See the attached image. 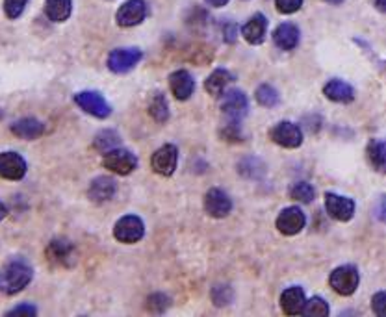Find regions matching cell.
I'll return each instance as SVG.
<instances>
[{
  "mask_svg": "<svg viewBox=\"0 0 386 317\" xmlns=\"http://www.w3.org/2000/svg\"><path fill=\"white\" fill-rule=\"evenodd\" d=\"M32 265L23 258H11L0 267V291L4 295H17L32 282Z\"/></svg>",
  "mask_w": 386,
  "mask_h": 317,
  "instance_id": "1",
  "label": "cell"
},
{
  "mask_svg": "<svg viewBox=\"0 0 386 317\" xmlns=\"http://www.w3.org/2000/svg\"><path fill=\"white\" fill-rule=\"evenodd\" d=\"M358 282H360V275L355 265H340L329 276L330 288L342 297L353 295L358 288Z\"/></svg>",
  "mask_w": 386,
  "mask_h": 317,
  "instance_id": "2",
  "label": "cell"
},
{
  "mask_svg": "<svg viewBox=\"0 0 386 317\" xmlns=\"http://www.w3.org/2000/svg\"><path fill=\"white\" fill-rule=\"evenodd\" d=\"M103 166L115 175L127 176L137 167V158L127 149H112V151L104 152Z\"/></svg>",
  "mask_w": 386,
  "mask_h": 317,
  "instance_id": "3",
  "label": "cell"
},
{
  "mask_svg": "<svg viewBox=\"0 0 386 317\" xmlns=\"http://www.w3.org/2000/svg\"><path fill=\"white\" fill-rule=\"evenodd\" d=\"M145 236V225L137 215H122L115 227H113V237L121 243H137Z\"/></svg>",
  "mask_w": 386,
  "mask_h": 317,
  "instance_id": "4",
  "label": "cell"
},
{
  "mask_svg": "<svg viewBox=\"0 0 386 317\" xmlns=\"http://www.w3.org/2000/svg\"><path fill=\"white\" fill-rule=\"evenodd\" d=\"M75 104L84 109L85 114L93 115L97 119H106L112 114L108 100L104 99L99 91H80V93H76Z\"/></svg>",
  "mask_w": 386,
  "mask_h": 317,
  "instance_id": "5",
  "label": "cell"
},
{
  "mask_svg": "<svg viewBox=\"0 0 386 317\" xmlns=\"http://www.w3.org/2000/svg\"><path fill=\"white\" fill-rule=\"evenodd\" d=\"M221 112L229 121L240 123L249 112V100L241 90H231L221 95Z\"/></svg>",
  "mask_w": 386,
  "mask_h": 317,
  "instance_id": "6",
  "label": "cell"
},
{
  "mask_svg": "<svg viewBox=\"0 0 386 317\" xmlns=\"http://www.w3.org/2000/svg\"><path fill=\"white\" fill-rule=\"evenodd\" d=\"M143 53L140 48H115L108 54V69L118 75L132 71L137 63L142 62Z\"/></svg>",
  "mask_w": 386,
  "mask_h": 317,
  "instance_id": "7",
  "label": "cell"
},
{
  "mask_svg": "<svg viewBox=\"0 0 386 317\" xmlns=\"http://www.w3.org/2000/svg\"><path fill=\"white\" fill-rule=\"evenodd\" d=\"M269 138L273 139L277 145H281V147H284V149H297V147H301L303 132H301V128L297 127L296 123L281 121V123H277L273 128H271Z\"/></svg>",
  "mask_w": 386,
  "mask_h": 317,
  "instance_id": "8",
  "label": "cell"
},
{
  "mask_svg": "<svg viewBox=\"0 0 386 317\" xmlns=\"http://www.w3.org/2000/svg\"><path fill=\"white\" fill-rule=\"evenodd\" d=\"M147 17V4L143 0H127L115 14V21L121 28H132L142 24Z\"/></svg>",
  "mask_w": 386,
  "mask_h": 317,
  "instance_id": "9",
  "label": "cell"
},
{
  "mask_svg": "<svg viewBox=\"0 0 386 317\" xmlns=\"http://www.w3.org/2000/svg\"><path fill=\"white\" fill-rule=\"evenodd\" d=\"M177 163H179V149L171 145V143L158 149L151 158L152 171L162 176L173 175L174 169H177Z\"/></svg>",
  "mask_w": 386,
  "mask_h": 317,
  "instance_id": "10",
  "label": "cell"
},
{
  "mask_svg": "<svg viewBox=\"0 0 386 317\" xmlns=\"http://www.w3.org/2000/svg\"><path fill=\"white\" fill-rule=\"evenodd\" d=\"M275 225H277L278 232L284 234V236H296L305 228L306 215L301 208L290 206V208H284L283 212L278 213Z\"/></svg>",
  "mask_w": 386,
  "mask_h": 317,
  "instance_id": "11",
  "label": "cell"
},
{
  "mask_svg": "<svg viewBox=\"0 0 386 317\" xmlns=\"http://www.w3.org/2000/svg\"><path fill=\"white\" fill-rule=\"evenodd\" d=\"M26 161L19 152L6 151L0 152V178L4 180H23L26 175Z\"/></svg>",
  "mask_w": 386,
  "mask_h": 317,
  "instance_id": "12",
  "label": "cell"
},
{
  "mask_svg": "<svg viewBox=\"0 0 386 317\" xmlns=\"http://www.w3.org/2000/svg\"><path fill=\"white\" fill-rule=\"evenodd\" d=\"M325 210L336 221L348 222L355 215V200L336 193H325Z\"/></svg>",
  "mask_w": 386,
  "mask_h": 317,
  "instance_id": "13",
  "label": "cell"
},
{
  "mask_svg": "<svg viewBox=\"0 0 386 317\" xmlns=\"http://www.w3.org/2000/svg\"><path fill=\"white\" fill-rule=\"evenodd\" d=\"M204 210H207L208 215H212L216 219L226 217L232 212L231 197L219 188H212L204 195Z\"/></svg>",
  "mask_w": 386,
  "mask_h": 317,
  "instance_id": "14",
  "label": "cell"
},
{
  "mask_svg": "<svg viewBox=\"0 0 386 317\" xmlns=\"http://www.w3.org/2000/svg\"><path fill=\"white\" fill-rule=\"evenodd\" d=\"M115 191H118L115 180L110 178V176H97V178H95L90 184L88 197H90L91 203L103 204V203H108L110 199H113Z\"/></svg>",
  "mask_w": 386,
  "mask_h": 317,
  "instance_id": "15",
  "label": "cell"
},
{
  "mask_svg": "<svg viewBox=\"0 0 386 317\" xmlns=\"http://www.w3.org/2000/svg\"><path fill=\"white\" fill-rule=\"evenodd\" d=\"M266 32H268V19L262 14H254L247 23L241 26V36L249 45H260L264 43Z\"/></svg>",
  "mask_w": 386,
  "mask_h": 317,
  "instance_id": "16",
  "label": "cell"
},
{
  "mask_svg": "<svg viewBox=\"0 0 386 317\" xmlns=\"http://www.w3.org/2000/svg\"><path fill=\"white\" fill-rule=\"evenodd\" d=\"M169 87L174 99L188 100L193 95V91H195V80H193V76L188 71L180 69V71L171 72Z\"/></svg>",
  "mask_w": 386,
  "mask_h": 317,
  "instance_id": "17",
  "label": "cell"
},
{
  "mask_svg": "<svg viewBox=\"0 0 386 317\" xmlns=\"http://www.w3.org/2000/svg\"><path fill=\"white\" fill-rule=\"evenodd\" d=\"M299 39H301V32L292 23L278 24L273 32V41L281 50H293L299 45Z\"/></svg>",
  "mask_w": 386,
  "mask_h": 317,
  "instance_id": "18",
  "label": "cell"
},
{
  "mask_svg": "<svg viewBox=\"0 0 386 317\" xmlns=\"http://www.w3.org/2000/svg\"><path fill=\"white\" fill-rule=\"evenodd\" d=\"M47 258L52 265H67L75 258V249L66 240H52L47 247Z\"/></svg>",
  "mask_w": 386,
  "mask_h": 317,
  "instance_id": "19",
  "label": "cell"
},
{
  "mask_svg": "<svg viewBox=\"0 0 386 317\" xmlns=\"http://www.w3.org/2000/svg\"><path fill=\"white\" fill-rule=\"evenodd\" d=\"M305 303V291L299 286H292V288L284 289L283 295H281V308H283V312L286 316H299V313H303Z\"/></svg>",
  "mask_w": 386,
  "mask_h": 317,
  "instance_id": "20",
  "label": "cell"
},
{
  "mask_svg": "<svg viewBox=\"0 0 386 317\" xmlns=\"http://www.w3.org/2000/svg\"><path fill=\"white\" fill-rule=\"evenodd\" d=\"M10 130L14 136H17V138L32 141V139H38L39 136L45 132V124H43L41 121H38V119L24 117L19 119V121H15L10 127Z\"/></svg>",
  "mask_w": 386,
  "mask_h": 317,
  "instance_id": "21",
  "label": "cell"
},
{
  "mask_svg": "<svg viewBox=\"0 0 386 317\" xmlns=\"http://www.w3.org/2000/svg\"><path fill=\"white\" fill-rule=\"evenodd\" d=\"M323 95L329 100H333V102L348 104V102H351V100L355 99V90L348 82L335 78V80L327 82L325 87H323Z\"/></svg>",
  "mask_w": 386,
  "mask_h": 317,
  "instance_id": "22",
  "label": "cell"
},
{
  "mask_svg": "<svg viewBox=\"0 0 386 317\" xmlns=\"http://www.w3.org/2000/svg\"><path fill=\"white\" fill-rule=\"evenodd\" d=\"M73 14V0H45V15L52 23H66Z\"/></svg>",
  "mask_w": 386,
  "mask_h": 317,
  "instance_id": "23",
  "label": "cell"
},
{
  "mask_svg": "<svg viewBox=\"0 0 386 317\" xmlns=\"http://www.w3.org/2000/svg\"><path fill=\"white\" fill-rule=\"evenodd\" d=\"M232 82V75L225 69H216L212 75L208 76L207 82H204V90L210 93L212 97H221L225 93L226 85Z\"/></svg>",
  "mask_w": 386,
  "mask_h": 317,
  "instance_id": "24",
  "label": "cell"
},
{
  "mask_svg": "<svg viewBox=\"0 0 386 317\" xmlns=\"http://www.w3.org/2000/svg\"><path fill=\"white\" fill-rule=\"evenodd\" d=\"M367 160L372 163L373 169L379 173H386V141L382 139H373L367 145Z\"/></svg>",
  "mask_w": 386,
  "mask_h": 317,
  "instance_id": "25",
  "label": "cell"
},
{
  "mask_svg": "<svg viewBox=\"0 0 386 317\" xmlns=\"http://www.w3.org/2000/svg\"><path fill=\"white\" fill-rule=\"evenodd\" d=\"M149 114L155 119L156 123H165L169 119V106H167V100L162 93H156L155 99L151 100L149 104Z\"/></svg>",
  "mask_w": 386,
  "mask_h": 317,
  "instance_id": "26",
  "label": "cell"
},
{
  "mask_svg": "<svg viewBox=\"0 0 386 317\" xmlns=\"http://www.w3.org/2000/svg\"><path fill=\"white\" fill-rule=\"evenodd\" d=\"M238 171L247 178H260V176H264L266 167L259 158H244L238 166Z\"/></svg>",
  "mask_w": 386,
  "mask_h": 317,
  "instance_id": "27",
  "label": "cell"
},
{
  "mask_svg": "<svg viewBox=\"0 0 386 317\" xmlns=\"http://www.w3.org/2000/svg\"><path fill=\"white\" fill-rule=\"evenodd\" d=\"M256 97V102L264 108H273L278 104V91L275 87H271L269 84L259 85V90L254 93Z\"/></svg>",
  "mask_w": 386,
  "mask_h": 317,
  "instance_id": "28",
  "label": "cell"
},
{
  "mask_svg": "<svg viewBox=\"0 0 386 317\" xmlns=\"http://www.w3.org/2000/svg\"><path fill=\"white\" fill-rule=\"evenodd\" d=\"M121 143V138H119L118 132L113 130H103V132L97 134L95 138V147L99 149L100 152H108L112 149H118V145Z\"/></svg>",
  "mask_w": 386,
  "mask_h": 317,
  "instance_id": "29",
  "label": "cell"
},
{
  "mask_svg": "<svg viewBox=\"0 0 386 317\" xmlns=\"http://www.w3.org/2000/svg\"><path fill=\"white\" fill-rule=\"evenodd\" d=\"M329 304L321 297H312L311 301H306L305 308H303V313L311 317H325L329 316Z\"/></svg>",
  "mask_w": 386,
  "mask_h": 317,
  "instance_id": "30",
  "label": "cell"
},
{
  "mask_svg": "<svg viewBox=\"0 0 386 317\" xmlns=\"http://www.w3.org/2000/svg\"><path fill=\"white\" fill-rule=\"evenodd\" d=\"M314 188H312L308 182H297V184L292 186V190H290V197L293 200H299L303 204H308L314 200Z\"/></svg>",
  "mask_w": 386,
  "mask_h": 317,
  "instance_id": "31",
  "label": "cell"
},
{
  "mask_svg": "<svg viewBox=\"0 0 386 317\" xmlns=\"http://www.w3.org/2000/svg\"><path fill=\"white\" fill-rule=\"evenodd\" d=\"M28 4V0H4V14L8 19L15 21L23 15L24 8Z\"/></svg>",
  "mask_w": 386,
  "mask_h": 317,
  "instance_id": "32",
  "label": "cell"
},
{
  "mask_svg": "<svg viewBox=\"0 0 386 317\" xmlns=\"http://www.w3.org/2000/svg\"><path fill=\"white\" fill-rule=\"evenodd\" d=\"M232 299H234V294L229 286H216L212 289V301L216 306H226L232 303Z\"/></svg>",
  "mask_w": 386,
  "mask_h": 317,
  "instance_id": "33",
  "label": "cell"
},
{
  "mask_svg": "<svg viewBox=\"0 0 386 317\" xmlns=\"http://www.w3.org/2000/svg\"><path fill=\"white\" fill-rule=\"evenodd\" d=\"M167 306H169V299L162 294L151 295L149 301H147V308H149L151 312H164Z\"/></svg>",
  "mask_w": 386,
  "mask_h": 317,
  "instance_id": "34",
  "label": "cell"
},
{
  "mask_svg": "<svg viewBox=\"0 0 386 317\" xmlns=\"http://www.w3.org/2000/svg\"><path fill=\"white\" fill-rule=\"evenodd\" d=\"M275 6H277V10L284 15L296 14L299 8L303 6V0H275Z\"/></svg>",
  "mask_w": 386,
  "mask_h": 317,
  "instance_id": "35",
  "label": "cell"
},
{
  "mask_svg": "<svg viewBox=\"0 0 386 317\" xmlns=\"http://www.w3.org/2000/svg\"><path fill=\"white\" fill-rule=\"evenodd\" d=\"M372 310L375 316L386 317V291H379L372 297Z\"/></svg>",
  "mask_w": 386,
  "mask_h": 317,
  "instance_id": "36",
  "label": "cell"
},
{
  "mask_svg": "<svg viewBox=\"0 0 386 317\" xmlns=\"http://www.w3.org/2000/svg\"><path fill=\"white\" fill-rule=\"evenodd\" d=\"M19 313H24V316H36V313H38V308L32 306V304H19V306L8 310V316H19Z\"/></svg>",
  "mask_w": 386,
  "mask_h": 317,
  "instance_id": "37",
  "label": "cell"
},
{
  "mask_svg": "<svg viewBox=\"0 0 386 317\" xmlns=\"http://www.w3.org/2000/svg\"><path fill=\"white\" fill-rule=\"evenodd\" d=\"M223 38L226 43H234L238 38V26L234 23H226L225 28H223Z\"/></svg>",
  "mask_w": 386,
  "mask_h": 317,
  "instance_id": "38",
  "label": "cell"
},
{
  "mask_svg": "<svg viewBox=\"0 0 386 317\" xmlns=\"http://www.w3.org/2000/svg\"><path fill=\"white\" fill-rule=\"evenodd\" d=\"M375 217L379 219V221H381V222H386V195H385V197H382L381 200H379V204H377Z\"/></svg>",
  "mask_w": 386,
  "mask_h": 317,
  "instance_id": "39",
  "label": "cell"
},
{
  "mask_svg": "<svg viewBox=\"0 0 386 317\" xmlns=\"http://www.w3.org/2000/svg\"><path fill=\"white\" fill-rule=\"evenodd\" d=\"M204 2L212 8H223V6L229 4V0H204Z\"/></svg>",
  "mask_w": 386,
  "mask_h": 317,
  "instance_id": "40",
  "label": "cell"
},
{
  "mask_svg": "<svg viewBox=\"0 0 386 317\" xmlns=\"http://www.w3.org/2000/svg\"><path fill=\"white\" fill-rule=\"evenodd\" d=\"M373 6H375L377 10L382 11V14H386V0H372Z\"/></svg>",
  "mask_w": 386,
  "mask_h": 317,
  "instance_id": "41",
  "label": "cell"
},
{
  "mask_svg": "<svg viewBox=\"0 0 386 317\" xmlns=\"http://www.w3.org/2000/svg\"><path fill=\"white\" fill-rule=\"evenodd\" d=\"M6 215H8V208H6V204L0 200V222L4 221Z\"/></svg>",
  "mask_w": 386,
  "mask_h": 317,
  "instance_id": "42",
  "label": "cell"
},
{
  "mask_svg": "<svg viewBox=\"0 0 386 317\" xmlns=\"http://www.w3.org/2000/svg\"><path fill=\"white\" fill-rule=\"evenodd\" d=\"M325 2H329V4H342V2H344V0H325Z\"/></svg>",
  "mask_w": 386,
  "mask_h": 317,
  "instance_id": "43",
  "label": "cell"
}]
</instances>
